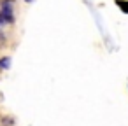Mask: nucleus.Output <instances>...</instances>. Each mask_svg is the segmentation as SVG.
<instances>
[{"label":"nucleus","mask_w":128,"mask_h":126,"mask_svg":"<svg viewBox=\"0 0 128 126\" xmlns=\"http://www.w3.org/2000/svg\"><path fill=\"white\" fill-rule=\"evenodd\" d=\"M0 18H2L6 23H12V21H14V16H12V2H4V0H2Z\"/></svg>","instance_id":"nucleus-1"},{"label":"nucleus","mask_w":128,"mask_h":126,"mask_svg":"<svg viewBox=\"0 0 128 126\" xmlns=\"http://www.w3.org/2000/svg\"><path fill=\"white\" fill-rule=\"evenodd\" d=\"M9 63H11V61H9V58H4V60H0V68H4V70H6V68L9 67Z\"/></svg>","instance_id":"nucleus-2"},{"label":"nucleus","mask_w":128,"mask_h":126,"mask_svg":"<svg viewBox=\"0 0 128 126\" xmlns=\"http://www.w3.org/2000/svg\"><path fill=\"white\" fill-rule=\"evenodd\" d=\"M118 5L121 7V11L128 12V2H121V0H118Z\"/></svg>","instance_id":"nucleus-3"},{"label":"nucleus","mask_w":128,"mask_h":126,"mask_svg":"<svg viewBox=\"0 0 128 126\" xmlns=\"http://www.w3.org/2000/svg\"><path fill=\"white\" fill-rule=\"evenodd\" d=\"M25 2H28V4H30V2H34V0H25Z\"/></svg>","instance_id":"nucleus-4"},{"label":"nucleus","mask_w":128,"mask_h":126,"mask_svg":"<svg viewBox=\"0 0 128 126\" xmlns=\"http://www.w3.org/2000/svg\"><path fill=\"white\" fill-rule=\"evenodd\" d=\"M2 21H4V19H2V18H0V25H2Z\"/></svg>","instance_id":"nucleus-5"}]
</instances>
